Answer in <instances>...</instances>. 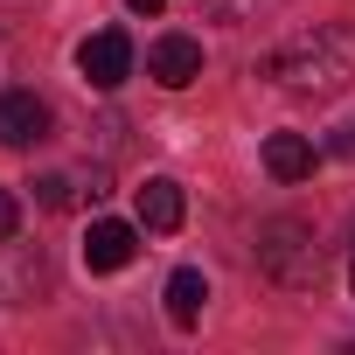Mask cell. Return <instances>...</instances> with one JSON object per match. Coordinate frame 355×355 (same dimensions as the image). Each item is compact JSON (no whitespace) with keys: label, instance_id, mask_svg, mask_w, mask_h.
<instances>
[{"label":"cell","instance_id":"obj_1","mask_svg":"<svg viewBox=\"0 0 355 355\" xmlns=\"http://www.w3.org/2000/svg\"><path fill=\"white\" fill-rule=\"evenodd\" d=\"M265 77L286 91V98H306V105H327L355 84V21H313L300 35H286L265 63Z\"/></svg>","mask_w":355,"mask_h":355},{"label":"cell","instance_id":"obj_2","mask_svg":"<svg viewBox=\"0 0 355 355\" xmlns=\"http://www.w3.org/2000/svg\"><path fill=\"white\" fill-rule=\"evenodd\" d=\"M258 272L286 293H313L327 279V258H320V237L306 216H272L258 223Z\"/></svg>","mask_w":355,"mask_h":355},{"label":"cell","instance_id":"obj_3","mask_svg":"<svg viewBox=\"0 0 355 355\" xmlns=\"http://www.w3.org/2000/svg\"><path fill=\"white\" fill-rule=\"evenodd\" d=\"M77 70H84L98 91H119V84L132 77V42H125V28H98V35L77 49Z\"/></svg>","mask_w":355,"mask_h":355},{"label":"cell","instance_id":"obj_4","mask_svg":"<svg viewBox=\"0 0 355 355\" xmlns=\"http://www.w3.org/2000/svg\"><path fill=\"white\" fill-rule=\"evenodd\" d=\"M49 139V105L21 84H0V146H35Z\"/></svg>","mask_w":355,"mask_h":355},{"label":"cell","instance_id":"obj_5","mask_svg":"<svg viewBox=\"0 0 355 355\" xmlns=\"http://www.w3.org/2000/svg\"><path fill=\"white\" fill-rule=\"evenodd\" d=\"M146 77L167 84V91H189V84L202 77V42H196V35H160V42L146 49Z\"/></svg>","mask_w":355,"mask_h":355},{"label":"cell","instance_id":"obj_6","mask_svg":"<svg viewBox=\"0 0 355 355\" xmlns=\"http://www.w3.org/2000/svg\"><path fill=\"white\" fill-rule=\"evenodd\" d=\"M132 251H139L132 223H91L84 230V265L91 272H119V265H132Z\"/></svg>","mask_w":355,"mask_h":355},{"label":"cell","instance_id":"obj_7","mask_svg":"<svg viewBox=\"0 0 355 355\" xmlns=\"http://www.w3.org/2000/svg\"><path fill=\"white\" fill-rule=\"evenodd\" d=\"M313 139L306 132H272L265 139V174H272V182H306V174H313Z\"/></svg>","mask_w":355,"mask_h":355},{"label":"cell","instance_id":"obj_8","mask_svg":"<svg viewBox=\"0 0 355 355\" xmlns=\"http://www.w3.org/2000/svg\"><path fill=\"white\" fill-rule=\"evenodd\" d=\"M182 182H167V174H153V182L139 189V230H182Z\"/></svg>","mask_w":355,"mask_h":355},{"label":"cell","instance_id":"obj_9","mask_svg":"<svg viewBox=\"0 0 355 355\" xmlns=\"http://www.w3.org/2000/svg\"><path fill=\"white\" fill-rule=\"evenodd\" d=\"M202 306H209V279H202L196 265H182V272L167 279V320H174V327H196Z\"/></svg>","mask_w":355,"mask_h":355},{"label":"cell","instance_id":"obj_10","mask_svg":"<svg viewBox=\"0 0 355 355\" xmlns=\"http://www.w3.org/2000/svg\"><path fill=\"white\" fill-rule=\"evenodd\" d=\"M279 0H202V15L209 21H258V15H272Z\"/></svg>","mask_w":355,"mask_h":355},{"label":"cell","instance_id":"obj_11","mask_svg":"<svg viewBox=\"0 0 355 355\" xmlns=\"http://www.w3.org/2000/svg\"><path fill=\"white\" fill-rule=\"evenodd\" d=\"M35 196H42V209H70V182H63V174H42V182H35Z\"/></svg>","mask_w":355,"mask_h":355},{"label":"cell","instance_id":"obj_12","mask_svg":"<svg viewBox=\"0 0 355 355\" xmlns=\"http://www.w3.org/2000/svg\"><path fill=\"white\" fill-rule=\"evenodd\" d=\"M15 230H21V202H15V196H8V189H0V244H8V237H15Z\"/></svg>","mask_w":355,"mask_h":355},{"label":"cell","instance_id":"obj_13","mask_svg":"<svg viewBox=\"0 0 355 355\" xmlns=\"http://www.w3.org/2000/svg\"><path fill=\"white\" fill-rule=\"evenodd\" d=\"M327 153H334V160H355V119H348V125H334V139H327Z\"/></svg>","mask_w":355,"mask_h":355},{"label":"cell","instance_id":"obj_14","mask_svg":"<svg viewBox=\"0 0 355 355\" xmlns=\"http://www.w3.org/2000/svg\"><path fill=\"white\" fill-rule=\"evenodd\" d=\"M125 8H132V15H160V8H167V0H125Z\"/></svg>","mask_w":355,"mask_h":355},{"label":"cell","instance_id":"obj_15","mask_svg":"<svg viewBox=\"0 0 355 355\" xmlns=\"http://www.w3.org/2000/svg\"><path fill=\"white\" fill-rule=\"evenodd\" d=\"M0 77H8V35H0Z\"/></svg>","mask_w":355,"mask_h":355},{"label":"cell","instance_id":"obj_16","mask_svg":"<svg viewBox=\"0 0 355 355\" xmlns=\"http://www.w3.org/2000/svg\"><path fill=\"white\" fill-rule=\"evenodd\" d=\"M348 286H355V265H348Z\"/></svg>","mask_w":355,"mask_h":355}]
</instances>
